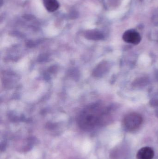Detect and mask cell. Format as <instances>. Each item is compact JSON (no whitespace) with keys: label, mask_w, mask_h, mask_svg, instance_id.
I'll return each mask as SVG.
<instances>
[{"label":"cell","mask_w":158,"mask_h":159,"mask_svg":"<svg viewBox=\"0 0 158 159\" xmlns=\"http://www.w3.org/2000/svg\"><path fill=\"white\" fill-rule=\"evenodd\" d=\"M100 108L97 105H92L83 110L78 119L79 125L84 129L92 128L98 123L100 118Z\"/></svg>","instance_id":"1"},{"label":"cell","mask_w":158,"mask_h":159,"mask_svg":"<svg viewBox=\"0 0 158 159\" xmlns=\"http://www.w3.org/2000/svg\"><path fill=\"white\" fill-rule=\"evenodd\" d=\"M143 119L140 114L131 113L124 117L122 124L124 129L129 132L137 130L141 126Z\"/></svg>","instance_id":"2"},{"label":"cell","mask_w":158,"mask_h":159,"mask_svg":"<svg viewBox=\"0 0 158 159\" xmlns=\"http://www.w3.org/2000/svg\"><path fill=\"white\" fill-rule=\"evenodd\" d=\"M122 39L126 43L137 45L140 43L141 38L140 35L137 31L129 30L124 33L122 35Z\"/></svg>","instance_id":"3"},{"label":"cell","mask_w":158,"mask_h":159,"mask_svg":"<svg viewBox=\"0 0 158 159\" xmlns=\"http://www.w3.org/2000/svg\"><path fill=\"white\" fill-rule=\"evenodd\" d=\"M154 155V151L151 148L145 147L138 151L137 157V159H152Z\"/></svg>","instance_id":"4"},{"label":"cell","mask_w":158,"mask_h":159,"mask_svg":"<svg viewBox=\"0 0 158 159\" xmlns=\"http://www.w3.org/2000/svg\"><path fill=\"white\" fill-rule=\"evenodd\" d=\"M44 7L48 11L53 12L59 9V2L57 0H43Z\"/></svg>","instance_id":"5"},{"label":"cell","mask_w":158,"mask_h":159,"mask_svg":"<svg viewBox=\"0 0 158 159\" xmlns=\"http://www.w3.org/2000/svg\"><path fill=\"white\" fill-rule=\"evenodd\" d=\"M87 36L90 39L93 40H101L103 38V35L101 33L98 31H90L87 33Z\"/></svg>","instance_id":"6"}]
</instances>
